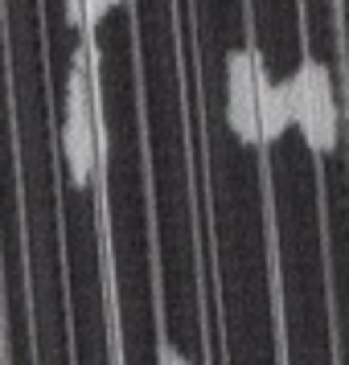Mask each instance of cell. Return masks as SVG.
Wrapping results in <instances>:
<instances>
[{"instance_id": "obj_1", "label": "cell", "mask_w": 349, "mask_h": 365, "mask_svg": "<svg viewBox=\"0 0 349 365\" xmlns=\"http://www.w3.org/2000/svg\"><path fill=\"white\" fill-rule=\"evenodd\" d=\"M280 86L300 140L308 144V152L329 156L341 140V111H337V91H333L329 66L320 58H304Z\"/></svg>"}, {"instance_id": "obj_2", "label": "cell", "mask_w": 349, "mask_h": 365, "mask_svg": "<svg viewBox=\"0 0 349 365\" xmlns=\"http://www.w3.org/2000/svg\"><path fill=\"white\" fill-rule=\"evenodd\" d=\"M62 152H66L70 185L86 189L99 177L103 160V132L95 119V91L86 78V50L74 53V66L66 74V119H62Z\"/></svg>"}, {"instance_id": "obj_3", "label": "cell", "mask_w": 349, "mask_h": 365, "mask_svg": "<svg viewBox=\"0 0 349 365\" xmlns=\"http://www.w3.org/2000/svg\"><path fill=\"white\" fill-rule=\"evenodd\" d=\"M255 70L259 53L255 50H231L226 53V128L243 148H263L259 132V103H255Z\"/></svg>"}, {"instance_id": "obj_4", "label": "cell", "mask_w": 349, "mask_h": 365, "mask_svg": "<svg viewBox=\"0 0 349 365\" xmlns=\"http://www.w3.org/2000/svg\"><path fill=\"white\" fill-rule=\"evenodd\" d=\"M255 103H259V132H263V148H271V144L283 140V132L292 128V115H288L283 86L267 74L263 58H259V70H255Z\"/></svg>"}, {"instance_id": "obj_5", "label": "cell", "mask_w": 349, "mask_h": 365, "mask_svg": "<svg viewBox=\"0 0 349 365\" xmlns=\"http://www.w3.org/2000/svg\"><path fill=\"white\" fill-rule=\"evenodd\" d=\"M119 4H132V0H79V29H86V34H95L103 25V17L111 13V9H119Z\"/></svg>"}, {"instance_id": "obj_6", "label": "cell", "mask_w": 349, "mask_h": 365, "mask_svg": "<svg viewBox=\"0 0 349 365\" xmlns=\"http://www.w3.org/2000/svg\"><path fill=\"white\" fill-rule=\"evenodd\" d=\"M161 365H193V361H189L177 345H168L165 341V345H161Z\"/></svg>"}]
</instances>
